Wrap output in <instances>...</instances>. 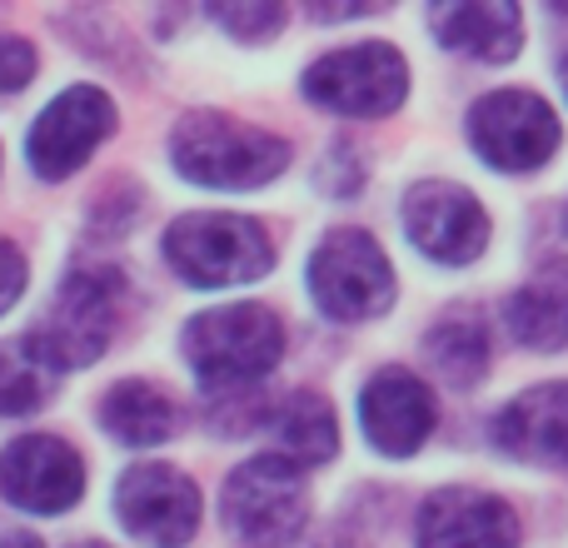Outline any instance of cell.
Wrapping results in <instances>:
<instances>
[{
  "instance_id": "obj_1",
  "label": "cell",
  "mask_w": 568,
  "mask_h": 548,
  "mask_svg": "<svg viewBox=\"0 0 568 548\" xmlns=\"http://www.w3.org/2000/svg\"><path fill=\"white\" fill-rule=\"evenodd\" d=\"M175 170L210 190H255L290 165V145L230 115H185L170 135Z\"/></svg>"
},
{
  "instance_id": "obj_2",
  "label": "cell",
  "mask_w": 568,
  "mask_h": 548,
  "mask_svg": "<svg viewBox=\"0 0 568 548\" xmlns=\"http://www.w3.org/2000/svg\"><path fill=\"white\" fill-rule=\"evenodd\" d=\"M284 354V329L270 309L260 304H225L205 309L185 329V359L195 369L200 389L230 394L245 384L265 379Z\"/></svg>"
},
{
  "instance_id": "obj_3",
  "label": "cell",
  "mask_w": 568,
  "mask_h": 548,
  "mask_svg": "<svg viewBox=\"0 0 568 548\" xmlns=\"http://www.w3.org/2000/svg\"><path fill=\"white\" fill-rule=\"evenodd\" d=\"M165 255L175 274L195 290H225V284H250L275 265V245L250 215H180L165 235Z\"/></svg>"
},
{
  "instance_id": "obj_4",
  "label": "cell",
  "mask_w": 568,
  "mask_h": 548,
  "mask_svg": "<svg viewBox=\"0 0 568 548\" xmlns=\"http://www.w3.org/2000/svg\"><path fill=\"white\" fill-rule=\"evenodd\" d=\"M120 274L115 270H75L55 290V304L40 319L36 334H26V349L45 364L50 374L85 369L105 354L110 334L120 319Z\"/></svg>"
},
{
  "instance_id": "obj_5",
  "label": "cell",
  "mask_w": 568,
  "mask_h": 548,
  "mask_svg": "<svg viewBox=\"0 0 568 548\" xmlns=\"http://www.w3.org/2000/svg\"><path fill=\"white\" fill-rule=\"evenodd\" d=\"M220 514L245 548H290L304 534V514H310L300 464H290L284 454H260L240 464L225 479Z\"/></svg>"
},
{
  "instance_id": "obj_6",
  "label": "cell",
  "mask_w": 568,
  "mask_h": 548,
  "mask_svg": "<svg viewBox=\"0 0 568 548\" xmlns=\"http://www.w3.org/2000/svg\"><path fill=\"white\" fill-rule=\"evenodd\" d=\"M404 90H409V65L384 40L329 50L324 60H314L304 70V95L314 105L334 110V115H354V120H374V115L399 110Z\"/></svg>"
},
{
  "instance_id": "obj_7",
  "label": "cell",
  "mask_w": 568,
  "mask_h": 548,
  "mask_svg": "<svg viewBox=\"0 0 568 548\" xmlns=\"http://www.w3.org/2000/svg\"><path fill=\"white\" fill-rule=\"evenodd\" d=\"M310 294L329 319L359 324L389 309L394 270L364 230H339L310 255Z\"/></svg>"
},
{
  "instance_id": "obj_8",
  "label": "cell",
  "mask_w": 568,
  "mask_h": 548,
  "mask_svg": "<svg viewBox=\"0 0 568 548\" xmlns=\"http://www.w3.org/2000/svg\"><path fill=\"white\" fill-rule=\"evenodd\" d=\"M469 140L494 170H534L559 150V120L529 90H494L469 110Z\"/></svg>"
},
{
  "instance_id": "obj_9",
  "label": "cell",
  "mask_w": 568,
  "mask_h": 548,
  "mask_svg": "<svg viewBox=\"0 0 568 548\" xmlns=\"http://www.w3.org/2000/svg\"><path fill=\"white\" fill-rule=\"evenodd\" d=\"M115 130V105L105 90L75 85L65 95H55L40 110L36 130H30V170L40 180H65L90 160V150Z\"/></svg>"
},
{
  "instance_id": "obj_10",
  "label": "cell",
  "mask_w": 568,
  "mask_h": 548,
  "mask_svg": "<svg viewBox=\"0 0 568 548\" xmlns=\"http://www.w3.org/2000/svg\"><path fill=\"white\" fill-rule=\"evenodd\" d=\"M404 230L414 250H424L439 265H469L489 245V215L464 185L449 180H424L404 200Z\"/></svg>"
},
{
  "instance_id": "obj_11",
  "label": "cell",
  "mask_w": 568,
  "mask_h": 548,
  "mask_svg": "<svg viewBox=\"0 0 568 548\" xmlns=\"http://www.w3.org/2000/svg\"><path fill=\"white\" fill-rule=\"evenodd\" d=\"M115 514L140 544L150 548H180L200 529V489L180 469L165 464H140L120 479Z\"/></svg>"
},
{
  "instance_id": "obj_12",
  "label": "cell",
  "mask_w": 568,
  "mask_h": 548,
  "mask_svg": "<svg viewBox=\"0 0 568 548\" xmlns=\"http://www.w3.org/2000/svg\"><path fill=\"white\" fill-rule=\"evenodd\" d=\"M0 494L26 514H65L85 494V464L55 434H26L0 454Z\"/></svg>"
},
{
  "instance_id": "obj_13",
  "label": "cell",
  "mask_w": 568,
  "mask_h": 548,
  "mask_svg": "<svg viewBox=\"0 0 568 548\" xmlns=\"http://www.w3.org/2000/svg\"><path fill=\"white\" fill-rule=\"evenodd\" d=\"M419 548H519V519L499 494L439 489L419 504L414 524Z\"/></svg>"
},
{
  "instance_id": "obj_14",
  "label": "cell",
  "mask_w": 568,
  "mask_h": 548,
  "mask_svg": "<svg viewBox=\"0 0 568 548\" xmlns=\"http://www.w3.org/2000/svg\"><path fill=\"white\" fill-rule=\"evenodd\" d=\"M359 419H364V434L379 454H414L434 429V399L429 389L419 384V374L409 369H379L369 379L359 399Z\"/></svg>"
},
{
  "instance_id": "obj_15",
  "label": "cell",
  "mask_w": 568,
  "mask_h": 548,
  "mask_svg": "<svg viewBox=\"0 0 568 548\" xmlns=\"http://www.w3.org/2000/svg\"><path fill=\"white\" fill-rule=\"evenodd\" d=\"M494 444L529 464H568V384H539L504 404L494 419Z\"/></svg>"
},
{
  "instance_id": "obj_16",
  "label": "cell",
  "mask_w": 568,
  "mask_h": 548,
  "mask_svg": "<svg viewBox=\"0 0 568 548\" xmlns=\"http://www.w3.org/2000/svg\"><path fill=\"white\" fill-rule=\"evenodd\" d=\"M429 26L444 45L479 60H514L524 45V16L509 0H459V6H434Z\"/></svg>"
},
{
  "instance_id": "obj_17",
  "label": "cell",
  "mask_w": 568,
  "mask_h": 548,
  "mask_svg": "<svg viewBox=\"0 0 568 548\" xmlns=\"http://www.w3.org/2000/svg\"><path fill=\"white\" fill-rule=\"evenodd\" d=\"M509 329L524 349H564L568 344V260H549L514 294Z\"/></svg>"
},
{
  "instance_id": "obj_18",
  "label": "cell",
  "mask_w": 568,
  "mask_h": 548,
  "mask_svg": "<svg viewBox=\"0 0 568 548\" xmlns=\"http://www.w3.org/2000/svg\"><path fill=\"white\" fill-rule=\"evenodd\" d=\"M100 424L115 434L120 444H135V449H150V444H165L180 424V409L170 404L165 389L145 379H125L105 394L100 404Z\"/></svg>"
},
{
  "instance_id": "obj_19",
  "label": "cell",
  "mask_w": 568,
  "mask_h": 548,
  "mask_svg": "<svg viewBox=\"0 0 568 548\" xmlns=\"http://www.w3.org/2000/svg\"><path fill=\"white\" fill-rule=\"evenodd\" d=\"M270 429L284 444L290 464H329L339 454V419H334L329 399H320V394H290L275 409Z\"/></svg>"
},
{
  "instance_id": "obj_20",
  "label": "cell",
  "mask_w": 568,
  "mask_h": 548,
  "mask_svg": "<svg viewBox=\"0 0 568 548\" xmlns=\"http://www.w3.org/2000/svg\"><path fill=\"white\" fill-rule=\"evenodd\" d=\"M429 364L444 374L449 384L469 389L489 374V324L464 314V319H444L429 334Z\"/></svg>"
},
{
  "instance_id": "obj_21",
  "label": "cell",
  "mask_w": 568,
  "mask_h": 548,
  "mask_svg": "<svg viewBox=\"0 0 568 548\" xmlns=\"http://www.w3.org/2000/svg\"><path fill=\"white\" fill-rule=\"evenodd\" d=\"M55 374L26 349V339L0 344V414H30L50 399Z\"/></svg>"
},
{
  "instance_id": "obj_22",
  "label": "cell",
  "mask_w": 568,
  "mask_h": 548,
  "mask_svg": "<svg viewBox=\"0 0 568 548\" xmlns=\"http://www.w3.org/2000/svg\"><path fill=\"white\" fill-rule=\"evenodd\" d=\"M210 16H215V26H225L235 40H265L284 26V6H270V0L265 6H215Z\"/></svg>"
},
{
  "instance_id": "obj_23",
  "label": "cell",
  "mask_w": 568,
  "mask_h": 548,
  "mask_svg": "<svg viewBox=\"0 0 568 548\" xmlns=\"http://www.w3.org/2000/svg\"><path fill=\"white\" fill-rule=\"evenodd\" d=\"M30 75H36V50L16 35H0V95L26 90Z\"/></svg>"
},
{
  "instance_id": "obj_24",
  "label": "cell",
  "mask_w": 568,
  "mask_h": 548,
  "mask_svg": "<svg viewBox=\"0 0 568 548\" xmlns=\"http://www.w3.org/2000/svg\"><path fill=\"white\" fill-rule=\"evenodd\" d=\"M20 290H26V260L10 240H0V314L20 300Z\"/></svg>"
},
{
  "instance_id": "obj_25",
  "label": "cell",
  "mask_w": 568,
  "mask_h": 548,
  "mask_svg": "<svg viewBox=\"0 0 568 548\" xmlns=\"http://www.w3.org/2000/svg\"><path fill=\"white\" fill-rule=\"evenodd\" d=\"M0 548H45V544L26 529H0Z\"/></svg>"
},
{
  "instance_id": "obj_26",
  "label": "cell",
  "mask_w": 568,
  "mask_h": 548,
  "mask_svg": "<svg viewBox=\"0 0 568 548\" xmlns=\"http://www.w3.org/2000/svg\"><path fill=\"white\" fill-rule=\"evenodd\" d=\"M564 90H568V55H564Z\"/></svg>"
},
{
  "instance_id": "obj_27",
  "label": "cell",
  "mask_w": 568,
  "mask_h": 548,
  "mask_svg": "<svg viewBox=\"0 0 568 548\" xmlns=\"http://www.w3.org/2000/svg\"><path fill=\"white\" fill-rule=\"evenodd\" d=\"M80 548H105V544H80Z\"/></svg>"
}]
</instances>
